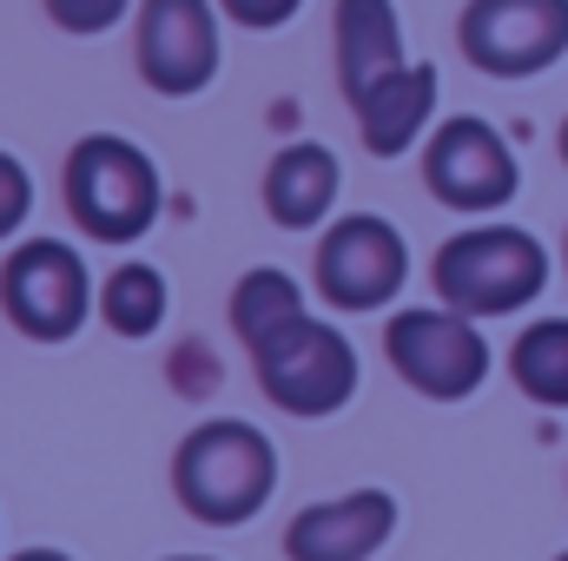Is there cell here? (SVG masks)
<instances>
[{
	"label": "cell",
	"instance_id": "6da1fadb",
	"mask_svg": "<svg viewBox=\"0 0 568 561\" xmlns=\"http://www.w3.org/2000/svg\"><path fill=\"white\" fill-rule=\"evenodd\" d=\"M542 284H549V252L516 225H476V232H456L436 252V290L463 317L523 310Z\"/></svg>",
	"mask_w": 568,
	"mask_h": 561
},
{
	"label": "cell",
	"instance_id": "7a4b0ae2",
	"mask_svg": "<svg viewBox=\"0 0 568 561\" xmlns=\"http://www.w3.org/2000/svg\"><path fill=\"white\" fill-rule=\"evenodd\" d=\"M278 456L252 422H205L179 449V496L199 522H252L272 502Z\"/></svg>",
	"mask_w": 568,
	"mask_h": 561
},
{
	"label": "cell",
	"instance_id": "3957f363",
	"mask_svg": "<svg viewBox=\"0 0 568 561\" xmlns=\"http://www.w3.org/2000/svg\"><path fill=\"white\" fill-rule=\"evenodd\" d=\"M252 357H258L265 397L278 410H291V417H331L357 390V350H351V337L331 330V324H317V317H304V310L291 324H278L272 337H258Z\"/></svg>",
	"mask_w": 568,
	"mask_h": 561
},
{
	"label": "cell",
	"instance_id": "277c9868",
	"mask_svg": "<svg viewBox=\"0 0 568 561\" xmlns=\"http://www.w3.org/2000/svg\"><path fill=\"white\" fill-rule=\"evenodd\" d=\"M67 205L93 238H140L159 218V172L140 145L93 133L67 159Z\"/></svg>",
	"mask_w": 568,
	"mask_h": 561
},
{
	"label": "cell",
	"instance_id": "5b68a950",
	"mask_svg": "<svg viewBox=\"0 0 568 561\" xmlns=\"http://www.w3.org/2000/svg\"><path fill=\"white\" fill-rule=\"evenodd\" d=\"M463 53L496 80H529L568 53V0H469Z\"/></svg>",
	"mask_w": 568,
	"mask_h": 561
},
{
	"label": "cell",
	"instance_id": "8992f818",
	"mask_svg": "<svg viewBox=\"0 0 568 561\" xmlns=\"http://www.w3.org/2000/svg\"><path fill=\"white\" fill-rule=\"evenodd\" d=\"M384 344H390V364L404 370V384L424 397H443V404L469 397L489 377V344L476 337V324L463 310H397Z\"/></svg>",
	"mask_w": 568,
	"mask_h": 561
},
{
	"label": "cell",
	"instance_id": "52a82bcc",
	"mask_svg": "<svg viewBox=\"0 0 568 561\" xmlns=\"http://www.w3.org/2000/svg\"><path fill=\"white\" fill-rule=\"evenodd\" d=\"M0 304H7V317H13L27 337L60 344V337H73L80 317H87V265L73 258V245L33 238V245H20V252L7 258V272H0Z\"/></svg>",
	"mask_w": 568,
	"mask_h": 561
},
{
	"label": "cell",
	"instance_id": "ba28073f",
	"mask_svg": "<svg viewBox=\"0 0 568 561\" xmlns=\"http://www.w3.org/2000/svg\"><path fill=\"white\" fill-rule=\"evenodd\" d=\"M404 272H410L404 238H397L384 218H371V212L337 218V225L324 232V245H317V284H324V297L344 304V310H377L384 297H397Z\"/></svg>",
	"mask_w": 568,
	"mask_h": 561
},
{
	"label": "cell",
	"instance_id": "9c48e42d",
	"mask_svg": "<svg viewBox=\"0 0 568 561\" xmlns=\"http://www.w3.org/2000/svg\"><path fill=\"white\" fill-rule=\"evenodd\" d=\"M429 192L456 212H496L516 198V152L483 120H443L429 140Z\"/></svg>",
	"mask_w": 568,
	"mask_h": 561
},
{
	"label": "cell",
	"instance_id": "30bf717a",
	"mask_svg": "<svg viewBox=\"0 0 568 561\" xmlns=\"http://www.w3.org/2000/svg\"><path fill=\"white\" fill-rule=\"evenodd\" d=\"M140 73L159 93H172V100L212 86V73H219L212 0H145L140 7Z\"/></svg>",
	"mask_w": 568,
	"mask_h": 561
},
{
	"label": "cell",
	"instance_id": "8fae6325",
	"mask_svg": "<svg viewBox=\"0 0 568 561\" xmlns=\"http://www.w3.org/2000/svg\"><path fill=\"white\" fill-rule=\"evenodd\" d=\"M390 529H397V502L384 489H351L337 502H311L291 522L284 549L291 561H371L390 542Z\"/></svg>",
	"mask_w": 568,
	"mask_h": 561
},
{
	"label": "cell",
	"instance_id": "7c38bea8",
	"mask_svg": "<svg viewBox=\"0 0 568 561\" xmlns=\"http://www.w3.org/2000/svg\"><path fill=\"white\" fill-rule=\"evenodd\" d=\"M337 67H344V93L351 106L390 80L404 60V27H397V7L390 0H337Z\"/></svg>",
	"mask_w": 568,
	"mask_h": 561
},
{
	"label": "cell",
	"instance_id": "4fadbf2b",
	"mask_svg": "<svg viewBox=\"0 0 568 561\" xmlns=\"http://www.w3.org/2000/svg\"><path fill=\"white\" fill-rule=\"evenodd\" d=\"M429 113H436V67H397L390 80H377L364 100H357V126H364V145L377 152V159H397V152H410L417 133L429 126Z\"/></svg>",
	"mask_w": 568,
	"mask_h": 561
},
{
	"label": "cell",
	"instance_id": "5bb4252c",
	"mask_svg": "<svg viewBox=\"0 0 568 561\" xmlns=\"http://www.w3.org/2000/svg\"><path fill=\"white\" fill-rule=\"evenodd\" d=\"M331 198H337V159H331L324 145H284L278 159H272V172H265V205H272L278 225H291V232L317 225V218L331 212Z\"/></svg>",
	"mask_w": 568,
	"mask_h": 561
},
{
	"label": "cell",
	"instance_id": "9a60e30c",
	"mask_svg": "<svg viewBox=\"0 0 568 561\" xmlns=\"http://www.w3.org/2000/svg\"><path fill=\"white\" fill-rule=\"evenodd\" d=\"M516 384L549 404V410H568V317H549V324H529L516 337V357H509Z\"/></svg>",
	"mask_w": 568,
	"mask_h": 561
},
{
	"label": "cell",
	"instance_id": "2e32d148",
	"mask_svg": "<svg viewBox=\"0 0 568 561\" xmlns=\"http://www.w3.org/2000/svg\"><path fill=\"white\" fill-rule=\"evenodd\" d=\"M100 310H106V324H113L120 337H145V330H159V317H165V278H159L152 265H126V272H113Z\"/></svg>",
	"mask_w": 568,
	"mask_h": 561
},
{
	"label": "cell",
	"instance_id": "e0dca14e",
	"mask_svg": "<svg viewBox=\"0 0 568 561\" xmlns=\"http://www.w3.org/2000/svg\"><path fill=\"white\" fill-rule=\"evenodd\" d=\"M297 310H304V297H297V284L284 278V272H252V278L239 284V297H232V324H239L245 344L272 337V330L291 324Z\"/></svg>",
	"mask_w": 568,
	"mask_h": 561
},
{
	"label": "cell",
	"instance_id": "ac0fdd59",
	"mask_svg": "<svg viewBox=\"0 0 568 561\" xmlns=\"http://www.w3.org/2000/svg\"><path fill=\"white\" fill-rule=\"evenodd\" d=\"M47 13H53L67 33H106V27L126 13V0H47Z\"/></svg>",
	"mask_w": 568,
	"mask_h": 561
},
{
	"label": "cell",
	"instance_id": "d6986e66",
	"mask_svg": "<svg viewBox=\"0 0 568 561\" xmlns=\"http://www.w3.org/2000/svg\"><path fill=\"white\" fill-rule=\"evenodd\" d=\"M27 212H33V178H27V165H20V159H7V152H0V238H7Z\"/></svg>",
	"mask_w": 568,
	"mask_h": 561
},
{
	"label": "cell",
	"instance_id": "ffe728a7",
	"mask_svg": "<svg viewBox=\"0 0 568 561\" xmlns=\"http://www.w3.org/2000/svg\"><path fill=\"white\" fill-rule=\"evenodd\" d=\"M297 7H304V0H225V13H232L239 27H258V33H265V27H284Z\"/></svg>",
	"mask_w": 568,
	"mask_h": 561
},
{
	"label": "cell",
	"instance_id": "44dd1931",
	"mask_svg": "<svg viewBox=\"0 0 568 561\" xmlns=\"http://www.w3.org/2000/svg\"><path fill=\"white\" fill-rule=\"evenodd\" d=\"M13 561H67L60 549H27V555H13Z\"/></svg>",
	"mask_w": 568,
	"mask_h": 561
},
{
	"label": "cell",
	"instance_id": "7402d4cb",
	"mask_svg": "<svg viewBox=\"0 0 568 561\" xmlns=\"http://www.w3.org/2000/svg\"><path fill=\"white\" fill-rule=\"evenodd\" d=\"M172 561H205V555H172Z\"/></svg>",
	"mask_w": 568,
	"mask_h": 561
},
{
	"label": "cell",
	"instance_id": "603a6c76",
	"mask_svg": "<svg viewBox=\"0 0 568 561\" xmlns=\"http://www.w3.org/2000/svg\"><path fill=\"white\" fill-rule=\"evenodd\" d=\"M562 159H568V126H562Z\"/></svg>",
	"mask_w": 568,
	"mask_h": 561
},
{
	"label": "cell",
	"instance_id": "cb8c5ba5",
	"mask_svg": "<svg viewBox=\"0 0 568 561\" xmlns=\"http://www.w3.org/2000/svg\"><path fill=\"white\" fill-rule=\"evenodd\" d=\"M562 561H568V555H562Z\"/></svg>",
	"mask_w": 568,
	"mask_h": 561
}]
</instances>
